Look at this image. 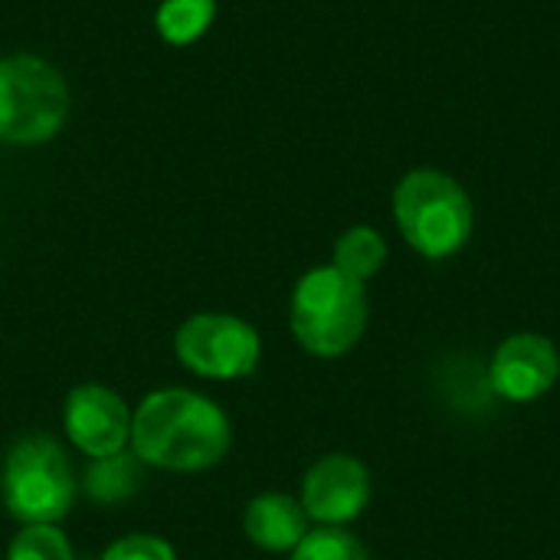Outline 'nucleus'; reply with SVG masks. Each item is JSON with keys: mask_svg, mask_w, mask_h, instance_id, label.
<instances>
[{"mask_svg": "<svg viewBox=\"0 0 560 560\" xmlns=\"http://www.w3.org/2000/svg\"><path fill=\"white\" fill-rule=\"evenodd\" d=\"M69 118V85L62 72L30 52L0 59V141L43 144Z\"/></svg>", "mask_w": 560, "mask_h": 560, "instance_id": "5", "label": "nucleus"}, {"mask_svg": "<svg viewBox=\"0 0 560 560\" xmlns=\"http://www.w3.org/2000/svg\"><path fill=\"white\" fill-rule=\"evenodd\" d=\"M174 354L187 371L200 377L236 381V377H249L259 368L262 341L249 322L236 315L203 312L177 328Z\"/></svg>", "mask_w": 560, "mask_h": 560, "instance_id": "6", "label": "nucleus"}, {"mask_svg": "<svg viewBox=\"0 0 560 560\" xmlns=\"http://www.w3.org/2000/svg\"><path fill=\"white\" fill-rule=\"evenodd\" d=\"M230 443L233 430L226 413L194 390H154L131 413V450L144 466L203 472L230 453Z\"/></svg>", "mask_w": 560, "mask_h": 560, "instance_id": "1", "label": "nucleus"}, {"mask_svg": "<svg viewBox=\"0 0 560 560\" xmlns=\"http://www.w3.org/2000/svg\"><path fill=\"white\" fill-rule=\"evenodd\" d=\"M364 282L345 276L335 266L308 269L292 292V335L315 358L348 354L368 328Z\"/></svg>", "mask_w": 560, "mask_h": 560, "instance_id": "3", "label": "nucleus"}, {"mask_svg": "<svg viewBox=\"0 0 560 560\" xmlns=\"http://www.w3.org/2000/svg\"><path fill=\"white\" fill-rule=\"evenodd\" d=\"M79 482L66 450L52 436H23L10 446L0 472L3 509L23 525H59L72 502Z\"/></svg>", "mask_w": 560, "mask_h": 560, "instance_id": "4", "label": "nucleus"}, {"mask_svg": "<svg viewBox=\"0 0 560 560\" xmlns=\"http://www.w3.org/2000/svg\"><path fill=\"white\" fill-rule=\"evenodd\" d=\"M144 482V463L135 456V450H121L115 456L105 459H92L89 472H85V495L98 505H118L125 499H131Z\"/></svg>", "mask_w": 560, "mask_h": 560, "instance_id": "11", "label": "nucleus"}, {"mask_svg": "<svg viewBox=\"0 0 560 560\" xmlns=\"http://www.w3.org/2000/svg\"><path fill=\"white\" fill-rule=\"evenodd\" d=\"M560 381L558 345L538 331L505 338L489 361V387L505 404L541 400Z\"/></svg>", "mask_w": 560, "mask_h": 560, "instance_id": "8", "label": "nucleus"}, {"mask_svg": "<svg viewBox=\"0 0 560 560\" xmlns=\"http://www.w3.org/2000/svg\"><path fill=\"white\" fill-rule=\"evenodd\" d=\"M394 220L407 246L427 259L456 256L472 236V200L466 187L433 167H417L394 190Z\"/></svg>", "mask_w": 560, "mask_h": 560, "instance_id": "2", "label": "nucleus"}, {"mask_svg": "<svg viewBox=\"0 0 560 560\" xmlns=\"http://www.w3.org/2000/svg\"><path fill=\"white\" fill-rule=\"evenodd\" d=\"M62 427L69 443L92 459L115 456L131 443V410L115 390L102 384H82L69 390Z\"/></svg>", "mask_w": 560, "mask_h": 560, "instance_id": "9", "label": "nucleus"}, {"mask_svg": "<svg viewBox=\"0 0 560 560\" xmlns=\"http://www.w3.org/2000/svg\"><path fill=\"white\" fill-rule=\"evenodd\" d=\"M217 20V0H161L154 13V26L164 43L190 46L197 43Z\"/></svg>", "mask_w": 560, "mask_h": 560, "instance_id": "13", "label": "nucleus"}, {"mask_svg": "<svg viewBox=\"0 0 560 560\" xmlns=\"http://www.w3.org/2000/svg\"><path fill=\"white\" fill-rule=\"evenodd\" d=\"M292 560H371L361 538L345 528H315L292 551Z\"/></svg>", "mask_w": 560, "mask_h": 560, "instance_id": "14", "label": "nucleus"}, {"mask_svg": "<svg viewBox=\"0 0 560 560\" xmlns=\"http://www.w3.org/2000/svg\"><path fill=\"white\" fill-rule=\"evenodd\" d=\"M243 532L256 548L269 555H285L295 551L308 535V515L299 499L282 492H266L246 505Z\"/></svg>", "mask_w": 560, "mask_h": 560, "instance_id": "10", "label": "nucleus"}, {"mask_svg": "<svg viewBox=\"0 0 560 560\" xmlns=\"http://www.w3.org/2000/svg\"><path fill=\"white\" fill-rule=\"evenodd\" d=\"M387 262V243L384 236L368 226V223H358L351 230H345L335 243V259L331 266L341 269L345 276L358 279V282H368L374 279Z\"/></svg>", "mask_w": 560, "mask_h": 560, "instance_id": "12", "label": "nucleus"}, {"mask_svg": "<svg viewBox=\"0 0 560 560\" xmlns=\"http://www.w3.org/2000/svg\"><path fill=\"white\" fill-rule=\"evenodd\" d=\"M7 560H75V555L56 525H23L7 548Z\"/></svg>", "mask_w": 560, "mask_h": 560, "instance_id": "15", "label": "nucleus"}, {"mask_svg": "<svg viewBox=\"0 0 560 560\" xmlns=\"http://www.w3.org/2000/svg\"><path fill=\"white\" fill-rule=\"evenodd\" d=\"M302 509L322 528H345L371 505V472L358 456H322L302 479Z\"/></svg>", "mask_w": 560, "mask_h": 560, "instance_id": "7", "label": "nucleus"}, {"mask_svg": "<svg viewBox=\"0 0 560 560\" xmlns=\"http://www.w3.org/2000/svg\"><path fill=\"white\" fill-rule=\"evenodd\" d=\"M102 560H177L174 548L158 535H128L115 541Z\"/></svg>", "mask_w": 560, "mask_h": 560, "instance_id": "16", "label": "nucleus"}]
</instances>
